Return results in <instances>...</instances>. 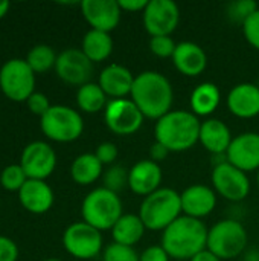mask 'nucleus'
Segmentation results:
<instances>
[{
    "instance_id": "f257e3e1",
    "label": "nucleus",
    "mask_w": 259,
    "mask_h": 261,
    "mask_svg": "<svg viewBox=\"0 0 259 261\" xmlns=\"http://www.w3.org/2000/svg\"><path fill=\"white\" fill-rule=\"evenodd\" d=\"M130 99L145 118L159 121L172 110L174 90L165 75L156 70H145L136 75Z\"/></svg>"
},
{
    "instance_id": "f03ea898",
    "label": "nucleus",
    "mask_w": 259,
    "mask_h": 261,
    "mask_svg": "<svg viewBox=\"0 0 259 261\" xmlns=\"http://www.w3.org/2000/svg\"><path fill=\"white\" fill-rule=\"evenodd\" d=\"M208 232L202 220L180 216L162 232L160 245L172 260H191L206 249Z\"/></svg>"
},
{
    "instance_id": "7ed1b4c3",
    "label": "nucleus",
    "mask_w": 259,
    "mask_h": 261,
    "mask_svg": "<svg viewBox=\"0 0 259 261\" xmlns=\"http://www.w3.org/2000/svg\"><path fill=\"white\" fill-rule=\"evenodd\" d=\"M200 125L202 121L192 112L171 110L156 121L154 138L169 151H186L198 142Z\"/></svg>"
},
{
    "instance_id": "20e7f679",
    "label": "nucleus",
    "mask_w": 259,
    "mask_h": 261,
    "mask_svg": "<svg viewBox=\"0 0 259 261\" xmlns=\"http://www.w3.org/2000/svg\"><path fill=\"white\" fill-rule=\"evenodd\" d=\"M180 193L172 188H159L153 194L143 197L139 217L148 231H165L172 222L182 216Z\"/></svg>"
},
{
    "instance_id": "39448f33",
    "label": "nucleus",
    "mask_w": 259,
    "mask_h": 261,
    "mask_svg": "<svg viewBox=\"0 0 259 261\" xmlns=\"http://www.w3.org/2000/svg\"><path fill=\"white\" fill-rule=\"evenodd\" d=\"M82 222L96 228L98 231H111L116 222L124 216V206L121 197L104 188L92 190L81 203Z\"/></svg>"
},
{
    "instance_id": "423d86ee",
    "label": "nucleus",
    "mask_w": 259,
    "mask_h": 261,
    "mask_svg": "<svg viewBox=\"0 0 259 261\" xmlns=\"http://www.w3.org/2000/svg\"><path fill=\"white\" fill-rule=\"evenodd\" d=\"M247 240V231L241 222L224 219L209 228L206 249L221 261L232 260L244 254Z\"/></svg>"
},
{
    "instance_id": "0eeeda50",
    "label": "nucleus",
    "mask_w": 259,
    "mask_h": 261,
    "mask_svg": "<svg viewBox=\"0 0 259 261\" xmlns=\"http://www.w3.org/2000/svg\"><path fill=\"white\" fill-rule=\"evenodd\" d=\"M40 128L47 139L67 144L81 138L84 132V119L78 110L56 104L40 118Z\"/></svg>"
},
{
    "instance_id": "6e6552de",
    "label": "nucleus",
    "mask_w": 259,
    "mask_h": 261,
    "mask_svg": "<svg viewBox=\"0 0 259 261\" xmlns=\"http://www.w3.org/2000/svg\"><path fill=\"white\" fill-rule=\"evenodd\" d=\"M0 90L14 102H26L35 92V73L23 58H11L0 67Z\"/></svg>"
},
{
    "instance_id": "1a4fd4ad",
    "label": "nucleus",
    "mask_w": 259,
    "mask_h": 261,
    "mask_svg": "<svg viewBox=\"0 0 259 261\" xmlns=\"http://www.w3.org/2000/svg\"><path fill=\"white\" fill-rule=\"evenodd\" d=\"M102 234L85 222H75L63 232V246L66 252L78 260H92L102 252Z\"/></svg>"
},
{
    "instance_id": "9d476101",
    "label": "nucleus",
    "mask_w": 259,
    "mask_h": 261,
    "mask_svg": "<svg viewBox=\"0 0 259 261\" xmlns=\"http://www.w3.org/2000/svg\"><path fill=\"white\" fill-rule=\"evenodd\" d=\"M107 128L118 136H130L140 130L145 116L130 98L110 99L104 110Z\"/></svg>"
},
{
    "instance_id": "9b49d317",
    "label": "nucleus",
    "mask_w": 259,
    "mask_h": 261,
    "mask_svg": "<svg viewBox=\"0 0 259 261\" xmlns=\"http://www.w3.org/2000/svg\"><path fill=\"white\" fill-rule=\"evenodd\" d=\"M142 21L151 37L171 35L180 23L179 5L172 0H150L142 12Z\"/></svg>"
},
{
    "instance_id": "f8f14e48",
    "label": "nucleus",
    "mask_w": 259,
    "mask_h": 261,
    "mask_svg": "<svg viewBox=\"0 0 259 261\" xmlns=\"http://www.w3.org/2000/svg\"><path fill=\"white\" fill-rule=\"evenodd\" d=\"M214 191L229 202H243L250 193V180L247 174L237 167L224 162L214 167L211 176Z\"/></svg>"
},
{
    "instance_id": "ddd939ff",
    "label": "nucleus",
    "mask_w": 259,
    "mask_h": 261,
    "mask_svg": "<svg viewBox=\"0 0 259 261\" xmlns=\"http://www.w3.org/2000/svg\"><path fill=\"white\" fill-rule=\"evenodd\" d=\"M18 164L27 179L46 180L56 168V153L47 142L34 141L23 148Z\"/></svg>"
},
{
    "instance_id": "4468645a",
    "label": "nucleus",
    "mask_w": 259,
    "mask_h": 261,
    "mask_svg": "<svg viewBox=\"0 0 259 261\" xmlns=\"http://www.w3.org/2000/svg\"><path fill=\"white\" fill-rule=\"evenodd\" d=\"M56 76L69 86H84L90 83L93 75V63L81 49L69 47L58 54L55 63Z\"/></svg>"
},
{
    "instance_id": "2eb2a0df",
    "label": "nucleus",
    "mask_w": 259,
    "mask_h": 261,
    "mask_svg": "<svg viewBox=\"0 0 259 261\" xmlns=\"http://www.w3.org/2000/svg\"><path fill=\"white\" fill-rule=\"evenodd\" d=\"M81 14L92 29L111 32L118 28L122 9L118 0H82L79 3Z\"/></svg>"
},
{
    "instance_id": "dca6fc26",
    "label": "nucleus",
    "mask_w": 259,
    "mask_h": 261,
    "mask_svg": "<svg viewBox=\"0 0 259 261\" xmlns=\"http://www.w3.org/2000/svg\"><path fill=\"white\" fill-rule=\"evenodd\" d=\"M227 162L247 173L259 170V133L246 132L234 136L226 153Z\"/></svg>"
},
{
    "instance_id": "f3484780",
    "label": "nucleus",
    "mask_w": 259,
    "mask_h": 261,
    "mask_svg": "<svg viewBox=\"0 0 259 261\" xmlns=\"http://www.w3.org/2000/svg\"><path fill=\"white\" fill-rule=\"evenodd\" d=\"M180 199L183 216L198 220L212 214L217 206V193L214 188L202 184L188 187L183 193H180Z\"/></svg>"
},
{
    "instance_id": "a211bd4d",
    "label": "nucleus",
    "mask_w": 259,
    "mask_h": 261,
    "mask_svg": "<svg viewBox=\"0 0 259 261\" xmlns=\"http://www.w3.org/2000/svg\"><path fill=\"white\" fill-rule=\"evenodd\" d=\"M162 179L163 173L160 164H156L151 159L139 161L128 170V188L137 196L147 197L162 188Z\"/></svg>"
},
{
    "instance_id": "6ab92c4d",
    "label": "nucleus",
    "mask_w": 259,
    "mask_h": 261,
    "mask_svg": "<svg viewBox=\"0 0 259 261\" xmlns=\"http://www.w3.org/2000/svg\"><path fill=\"white\" fill-rule=\"evenodd\" d=\"M229 112L240 119H252L259 115V86L240 83L231 89L226 98Z\"/></svg>"
},
{
    "instance_id": "aec40b11",
    "label": "nucleus",
    "mask_w": 259,
    "mask_h": 261,
    "mask_svg": "<svg viewBox=\"0 0 259 261\" xmlns=\"http://www.w3.org/2000/svg\"><path fill=\"white\" fill-rule=\"evenodd\" d=\"M134 78L136 76L131 73L128 67L118 63H111L101 70L98 84L108 98L121 99L131 93Z\"/></svg>"
},
{
    "instance_id": "412c9836",
    "label": "nucleus",
    "mask_w": 259,
    "mask_h": 261,
    "mask_svg": "<svg viewBox=\"0 0 259 261\" xmlns=\"http://www.w3.org/2000/svg\"><path fill=\"white\" fill-rule=\"evenodd\" d=\"M172 63L182 75L194 78L205 72L208 66V55L200 44L194 41H182L177 43Z\"/></svg>"
},
{
    "instance_id": "4be33fe9",
    "label": "nucleus",
    "mask_w": 259,
    "mask_h": 261,
    "mask_svg": "<svg viewBox=\"0 0 259 261\" xmlns=\"http://www.w3.org/2000/svg\"><path fill=\"white\" fill-rule=\"evenodd\" d=\"M18 200L27 213L44 214L52 208L55 196L46 180L27 179L18 191Z\"/></svg>"
},
{
    "instance_id": "5701e85b",
    "label": "nucleus",
    "mask_w": 259,
    "mask_h": 261,
    "mask_svg": "<svg viewBox=\"0 0 259 261\" xmlns=\"http://www.w3.org/2000/svg\"><path fill=\"white\" fill-rule=\"evenodd\" d=\"M232 139L234 136L231 133V128L221 119L209 118L206 121H202L198 142L212 156L226 154L232 144Z\"/></svg>"
},
{
    "instance_id": "b1692460",
    "label": "nucleus",
    "mask_w": 259,
    "mask_h": 261,
    "mask_svg": "<svg viewBox=\"0 0 259 261\" xmlns=\"http://www.w3.org/2000/svg\"><path fill=\"white\" fill-rule=\"evenodd\" d=\"M221 102V92L214 83L198 84L189 98L191 112L195 116H211Z\"/></svg>"
},
{
    "instance_id": "393cba45",
    "label": "nucleus",
    "mask_w": 259,
    "mask_h": 261,
    "mask_svg": "<svg viewBox=\"0 0 259 261\" xmlns=\"http://www.w3.org/2000/svg\"><path fill=\"white\" fill-rule=\"evenodd\" d=\"M145 231L147 228L140 220L139 214H124L111 228L113 243L133 248L142 240Z\"/></svg>"
},
{
    "instance_id": "a878e982",
    "label": "nucleus",
    "mask_w": 259,
    "mask_h": 261,
    "mask_svg": "<svg viewBox=\"0 0 259 261\" xmlns=\"http://www.w3.org/2000/svg\"><path fill=\"white\" fill-rule=\"evenodd\" d=\"M104 174V165L95 153H82L76 156L70 165V176L75 184L87 187L95 184Z\"/></svg>"
},
{
    "instance_id": "bb28decb",
    "label": "nucleus",
    "mask_w": 259,
    "mask_h": 261,
    "mask_svg": "<svg viewBox=\"0 0 259 261\" xmlns=\"http://www.w3.org/2000/svg\"><path fill=\"white\" fill-rule=\"evenodd\" d=\"M81 50L93 64L105 61L113 52V38L108 32L90 29L82 37Z\"/></svg>"
},
{
    "instance_id": "cd10ccee",
    "label": "nucleus",
    "mask_w": 259,
    "mask_h": 261,
    "mask_svg": "<svg viewBox=\"0 0 259 261\" xmlns=\"http://www.w3.org/2000/svg\"><path fill=\"white\" fill-rule=\"evenodd\" d=\"M108 104V96L101 89L98 83H87L76 90V106L81 112L93 115L105 110Z\"/></svg>"
},
{
    "instance_id": "c85d7f7f",
    "label": "nucleus",
    "mask_w": 259,
    "mask_h": 261,
    "mask_svg": "<svg viewBox=\"0 0 259 261\" xmlns=\"http://www.w3.org/2000/svg\"><path fill=\"white\" fill-rule=\"evenodd\" d=\"M56 52L49 44H35L32 49H29L26 55V63L34 70V73H46L50 69H55L56 63Z\"/></svg>"
},
{
    "instance_id": "c756f323",
    "label": "nucleus",
    "mask_w": 259,
    "mask_h": 261,
    "mask_svg": "<svg viewBox=\"0 0 259 261\" xmlns=\"http://www.w3.org/2000/svg\"><path fill=\"white\" fill-rule=\"evenodd\" d=\"M258 9V3L255 0H237V2H231L226 6V15L231 21L243 26L249 20V17Z\"/></svg>"
},
{
    "instance_id": "7c9ffc66",
    "label": "nucleus",
    "mask_w": 259,
    "mask_h": 261,
    "mask_svg": "<svg viewBox=\"0 0 259 261\" xmlns=\"http://www.w3.org/2000/svg\"><path fill=\"white\" fill-rule=\"evenodd\" d=\"M27 176L20 167V164H11L5 167L0 173V185L6 191H20L21 187L26 184Z\"/></svg>"
},
{
    "instance_id": "2f4dec72",
    "label": "nucleus",
    "mask_w": 259,
    "mask_h": 261,
    "mask_svg": "<svg viewBox=\"0 0 259 261\" xmlns=\"http://www.w3.org/2000/svg\"><path fill=\"white\" fill-rule=\"evenodd\" d=\"M102 180L104 188L118 194L125 187H128V170L122 165H111L104 171Z\"/></svg>"
},
{
    "instance_id": "473e14b6",
    "label": "nucleus",
    "mask_w": 259,
    "mask_h": 261,
    "mask_svg": "<svg viewBox=\"0 0 259 261\" xmlns=\"http://www.w3.org/2000/svg\"><path fill=\"white\" fill-rule=\"evenodd\" d=\"M102 261H139V254L134 248L111 243L102 251Z\"/></svg>"
},
{
    "instance_id": "72a5a7b5",
    "label": "nucleus",
    "mask_w": 259,
    "mask_h": 261,
    "mask_svg": "<svg viewBox=\"0 0 259 261\" xmlns=\"http://www.w3.org/2000/svg\"><path fill=\"white\" fill-rule=\"evenodd\" d=\"M177 43L172 40L171 35L163 37H151L150 40V50L159 58H172Z\"/></svg>"
},
{
    "instance_id": "f704fd0d",
    "label": "nucleus",
    "mask_w": 259,
    "mask_h": 261,
    "mask_svg": "<svg viewBox=\"0 0 259 261\" xmlns=\"http://www.w3.org/2000/svg\"><path fill=\"white\" fill-rule=\"evenodd\" d=\"M243 34L246 37V41L259 50V9L253 12L249 20L243 24Z\"/></svg>"
},
{
    "instance_id": "c9c22d12",
    "label": "nucleus",
    "mask_w": 259,
    "mask_h": 261,
    "mask_svg": "<svg viewBox=\"0 0 259 261\" xmlns=\"http://www.w3.org/2000/svg\"><path fill=\"white\" fill-rule=\"evenodd\" d=\"M26 106H27V109H29L31 113H34V115H37V116H40V118L44 116V115L47 113V110L52 107V104H50L47 95H44V93H41V92H34V93L29 96V99L26 101Z\"/></svg>"
},
{
    "instance_id": "e433bc0d",
    "label": "nucleus",
    "mask_w": 259,
    "mask_h": 261,
    "mask_svg": "<svg viewBox=\"0 0 259 261\" xmlns=\"http://www.w3.org/2000/svg\"><path fill=\"white\" fill-rule=\"evenodd\" d=\"M118 154H119L118 147L113 142H101L95 150V156L99 159L102 165H110V167L114 165Z\"/></svg>"
},
{
    "instance_id": "4c0bfd02",
    "label": "nucleus",
    "mask_w": 259,
    "mask_h": 261,
    "mask_svg": "<svg viewBox=\"0 0 259 261\" xmlns=\"http://www.w3.org/2000/svg\"><path fill=\"white\" fill-rule=\"evenodd\" d=\"M20 255L18 246L9 237L0 236V261H17Z\"/></svg>"
},
{
    "instance_id": "58836bf2",
    "label": "nucleus",
    "mask_w": 259,
    "mask_h": 261,
    "mask_svg": "<svg viewBox=\"0 0 259 261\" xmlns=\"http://www.w3.org/2000/svg\"><path fill=\"white\" fill-rule=\"evenodd\" d=\"M171 257L168 255V252L162 248V245H153L148 246L147 249L142 251V254H139V261H169Z\"/></svg>"
},
{
    "instance_id": "ea45409f",
    "label": "nucleus",
    "mask_w": 259,
    "mask_h": 261,
    "mask_svg": "<svg viewBox=\"0 0 259 261\" xmlns=\"http://www.w3.org/2000/svg\"><path fill=\"white\" fill-rule=\"evenodd\" d=\"M169 153H171V151H169L165 145H162L160 142H157V141H154V144L150 147V159H151L153 162H156V164L163 162V161L168 158Z\"/></svg>"
},
{
    "instance_id": "a19ab883",
    "label": "nucleus",
    "mask_w": 259,
    "mask_h": 261,
    "mask_svg": "<svg viewBox=\"0 0 259 261\" xmlns=\"http://www.w3.org/2000/svg\"><path fill=\"white\" fill-rule=\"evenodd\" d=\"M122 11L127 12H143L150 0H118Z\"/></svg>"
},
{
    "instance_id": "79ce46f5",
    "label": "nucleus",
    "mask_w": 259,
    "mask_h": 261,
    "mask_svg": "<svg viewBox=\"0 0 259 261\" xmlns=\"http://www.w3.org/2000/svg\"><path fill=\"white\" fill-rule=\"evenodd\" d=\"M189 261H221L217 255H214L211 251H208V249H205V251H202L200 254H197L194 258H191Z\"/></svg>"
},
{
    "instance_id": "37998d69",
    "label": "nucleus",
    "mask_w": 259,
    "mask_h": 261,
    "mask_svg": "<svg viewBox=\"0 0 259 261\" xmlns=\"http://www.w3.org/2000/svg\"><path fill=\"white\" fill-rule=\"evenodd\" d=\"M244 261H259V251H256V249L247 251L244 254Z\"/></svg>"
},
{
    "instance_id": "c03bdc74",
    "label": "nucleus",
    "mask_w": 259,
    "mask_h": 261,
    "mask_svg": "<svg viewBox=\"0 0 259 261\" xmlns=\"http://www.w3.org/2000/svg\"><path fill=\"white\" fill-rule=\"evenodd\" d=\"M9 8H11V5L8 2H0V20L9 12Z\"/></svg>"
},
{
    "instance_id": "a18cd8bd",
    "label": "nucleus",
    "mask_w": 259,
    "mask_h": 261,
    "mask_svg": "<svg viewBox=\"0 0 259 261\" xmlns=\"http://www.w3.org/2000/svg\"><path fill=\"white\" fill-rule=\"evenodd\" d=\"M44 261H63V260H60V258H47V260H44Z\"/></svg>"
},
{
    "instance_id": "49530a36",
    "label": "nucleus",
    "mask_w": 259,
    "mask_h": 261,
    "mask_svg": "<svg viewBox=\"0 0 259 261\" xmlns=\"http://www.w3.org/2000/svg\"><path fill=\"white\" fill-rule=\"evenodd\" d=\"M256 180H258V188H259V170H258V177H256Z\"/></svg>"
}]
</instances>
